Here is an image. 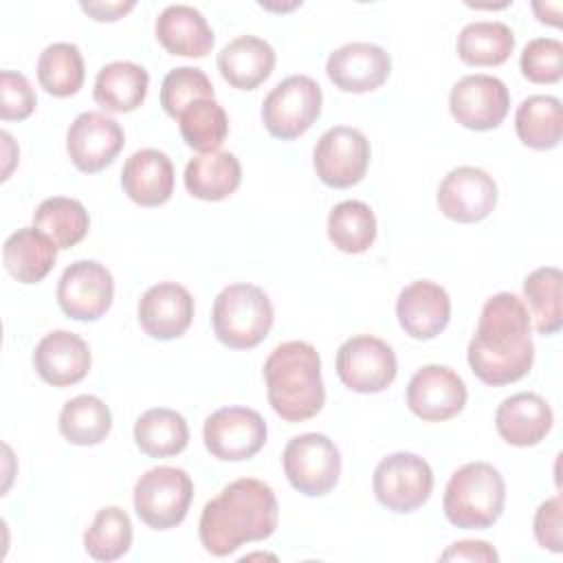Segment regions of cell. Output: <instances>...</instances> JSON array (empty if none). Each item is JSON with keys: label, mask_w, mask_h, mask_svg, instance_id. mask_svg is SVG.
<instances>
[{"label": "cell", "mask_w": 563, "mask_h": 563, "mask_svg": "<svg viewBox=\"0 0 563 563\" xmlns=\"http://www.w3.org/2000/svg\"><path fill=\"white\" fill-rule=\"evenodd\" d=\"M264 380L273 411L286 422L314 418L325 402L321 356L306 341L279 343L264 363Z\"/></svg>", "instance_id": "3"}, {"label": "cell", "mask_w": 563, "mask_h": 563, "mask_svg": "<svg viewBox=\"0 0 563 563\" xmlns=\"http://www.w3.org/2000/svg\"><path fill=\"white\" fill-rule=\"evenodd\" d=\"M37 97L22 73H0V117L4 121H24L35 110Z\"/></svg>", "instance_id": "41"}, {"label": "cell", "mask_w": 563, "mask_h": 563, "mask_svg": "<svg viewBox=\"0 0 563 563\" xmlns=\"http://www.w3.org/2000/svg\"><path fill=\"white\" fill-rule=\"evenodd\" d=\"M455 48L464 64L499 66L515 51V33L504 22H471L460 31Z\"/></svg>", "instance_id": "31"}, {"label": "cell", "mask_w": 563, "mask_h": 563, "mask_svg": "<svg viewBox=\"0 0 563 563\" xmlns=\"http://www.w3.org/2000/svg\"><path fill=\"white\" fill-rule=\"evenodd\" d=\"M207 451L222 462H242L266 444V422L249 407H222L202 427Z\"/></svg>", "instance_id": "12"}, {"label": "cell", "mask_w": 563, "mask_h": 563, "mask_svg": "<svg viewBox=\"0 0 563 563\" xmlns=\"http://www.w3.org/2000/svg\"><path fill=\"white\" fill-rule=\"evenodd\" d=\"M398 372L394 350L378 336L356 334L341 343L336 352V374L341 383L358 394L387 389Z\"/></svg>", "instance_id": "10"}, {"label": "cell", "mask_w": 563, "mask_h": 563, "mask_svg": "<svg viewBox=\"0 0 563 563\" xmlns=\"http://www.w3.org/2000/svg\"><path fill=\"white\" fill-rule=\"evenodd\" d=\"M275 68L273 46L255 35H240L218 53L222 79L238 90H255Z\"/></svg>", "instance_id": "25"}, {"label": "cell", "mask_w": 563, "mask_h": 563, "mask_svg": "<svg viewBox=\"0 0 563 563\" xmlns=\"http://www.w3.org/2000/svg\"><path fill=\"white\" fill-rule=\"evenodd\" d=\"M321 86L308 75L282 79L262 103V121L275 139L292 141L306 134L321 114Z\"/></svg>", "instance_id": "7"}, {"label": "cell", "mask_w": 563, "mask_h": 563, "mask_svg": "<svg viewBox=\"0 0 563 563\" xmlns=\"http://www.w3.org/2000/svg\"><path fill=\"white\" fill-rule=\"evenodd\" d=\"M497 205L495 178L473 165H460L451 169L438 187L440 211L462 224L482 222L493 213Z\"/></svg>", "instance_id": "15"}, {"label": "cell", "mask_w": 563, "mask_h": 563, "mask_svg": "<svg viewBox=\"0 0 563 563\" xmlns=\"http://www.w3.org/2000/svg\"><path fill=\"white\" fill-rule=\"evenodd\" d=\"M312 165L319 180L334 189H345L363 180L369 165L367 136L350 125L325 130L312 152Z\"/></svg>", "instance_id": "11"}, {"label": "cell", "mask_w": 563, "mask_h": 563, "mask_svg": "<svg viewBox=\"0 0 563 563\" xmlns=\"http://www.w3.org/2000/svg\"><path fill=\"white\" fill-rule=\"evenodd\" d=\"M563 279L556 266L534 268L523 279L526 308L539 334H554L563 325Z\"/></svg>", "instance_id": "32"}, {"label": "cell", "mask_w": 563, "mask_h": 563, "mask_svg": "<svg viewBox=\"0 0 563 563\" xmlns=\"http://www.w3.org/2000/svg\"><path fill=\"white\" fill-rule=\"evenodd\" d=\"M136 446L150 457H169L185 451L189 442L187 420L167 407H154L134 422Z\"/></svg>", "instance_id": "30"}, {"label": "cell", "mask_w": 563, "mask_h": 563, "mask_svg": "<svg viewBox=\"0 0 563 563\" xmlns=\"http://www.w3.org/2000/svg\"><path fill=\"white\" fill-rule=\"evenodd\" d=\"M88 343L68 330H53L40 339L33 352L37 376L53 387H70L86 378L90 369Z\"/></svg>", "instance_id": "21"}, {"label": "cell", "mask_w": 563, "mask_h": 563, "mask_svg": "<svg viewBox=\"0 0 563 563\" xmlns=\"http://www.w3.org/2000/svg\"><path fill=\"white\" fill-rule=\"evenodd\" d=\"M112 429V413L108 405L92 394L70 398L59 411L62 435L77 446L99 444Z\"/></svg>", "instance_id": "33"}, {"label": "cell", "mask_w": 563, "mask_h": 563, "mask_svg": "<svg viewBox=\"0 0 563 563\" xmlns=\"http://www.w3.org/2000/svg\"><path fill=\"white\" fill-rule=\"evenodd\" d=\"M466 398L468 391L462 376L446 365H424L407 385V407L427 422H442L457 416Z\"/></svg>", "instance_id": "17"}, {"label": "cell", "mask_w": 563, "mask_h": 563, "mask_svg": "<svg viewBox=\"0 0 563 563\" xmlns=\"http://www.w3.org/2000/svg\"><path fill=\"white\" fill-rule=\"evenodd\" d=\"M33 227L48 235L57 249H70L86 238L90 218L79 200L53 196L42 200L35 209Z\"/></svg>", "instance_id": "34"}, {"label": "cell", "mask_w": 563, "mask_h": 563, "mask_svg": "<svg viewBox=\"0 0 563 563\" xmlns=\"http://www.w3.org/2000/svg\"><path fill=\"white\" fill-rule=\"evenodd\" d=\"M178 128L185 143L205 154L216 152L229 132V119L224 108L216 99H196L178 117Z\"/></svg>", "instance_id": "37"}, {"label": "cell", "mask_w": 563, "mask_h": 563, "mask_svg": "<svg viewBox=\"0 0 563 563\" xmlns=\"http://www.w3.org/2000/svg\"><path fill=\"white\" fill-rule=\"evenodd\" d=\"M563 44L556 37H534L523 46L519 66L532 84H556L563 77Z\"/></svg>", "instance_id": "40"}, {"label": "cell", "mask_w": 563, "mask_h": 563, "mask_svg": "<svg viewBox=\"0 0 563 563\" xmlns=\"http://www.w3.org/2000/svg\"><path fill=\"white\" fill-rule=\"evenodd\" d=\"M515 130L523 145L532 150H552L563 134V108L552 95H532L523 99L515 114Z\"/></svg>", "instance_id": "29"}, {"label": "cell", "mask_w": 563, "mask_h": 563, "mask_svg": "<svg viewBox=\"0 0 563 563\" xmlns=\"http://www.w3.org/2000/svg\"><path fill=\"white\" fill-rule=\"evenodd\" d=\"M442 561H488L495 563L499 556L495 548L486 541H457L449 545L442 554Z\"/></svg>", "instance_id": "43"}, {"label": "cell", "mask_w": 563, "mask_h": 563, "mask_svg": "<svg viewBox=\"0 0 563 563\" xmlns=\"http://www.w3.org/2000/svg\"><path fill=\"white\" fill-rule=\"evenodd\" d=\"M134 0H128V2H81L79 7L92 15V20L97 22H114L119 20L121 15H125L128 11L134 9Z\"/></svg>", "instance_id": "44"}, {"label": "cell", "mask_w": 563, "mask_h": 563, "mask_svg": "<svg viewBox=\"0 0 563 563\" xmlns=\"http://www.w3.org/2000/svg\"><path fill=\"white\" fill-rule=\"evenodd\" d=\"M330 242L350 255L365 253L376 240V216L361 200H343L328 216Z\"/></svg>", "instance_id": "35"}, {"label": "cell", "mask_w": 563, "mask_h": 563, "mask_svg": "<svg viewBox=\"0 0 563 563\" xmlns=\"http://www.w3.org/2000/svg\"><path fill=\"white\" fill-rule=\"evenodd\" d=\"M532 9H534V13L539 15V22H541V20H543V15L548 13L545 4H541V2H534V4H532ZM545 24H552V26H559V24H561V20H559V4H554V7H552V15H550V18H545Z\"/></svg>", "instance_id": "45"}, {"label": "cell", "mask_w": 563, "mask_h": 563, "mask_svg": "<svg viewBox=\"0 0 563 563\" xmlns=\"http://www.w3.org/2000/svg\"><path fill=\"white\" fill-rule=\"evenodd\" d=\"M125 134L117 119L88 110L81 112L66 132V152L73 165L86 174L101 172L123 150Z\"/></svg>", "instance_id": "16"}, {"label": "cell", "mask_w": 563, "mask_h": 563, "mask_svg": "<svg viewBox=\"0 0 563 563\" xmlns=\"http://www.w3.org/2000/svg\"><path fill=\"white\" fill-rule=\"evenodd\" d=\"M282 464L290 486L308 497L328 495L341 475V453L323 433H301L288 440Z\"/></svg>", "instance_id": "8"}, {"label": "cell", "mask_w": 563, "mask_h": 563, "mask_svg": "<svg viewBox=\"0 0 563 563\" xmlns=\"http://www.w3.org/2000/svg\"><path fill=\"white\" fill-rule=\"evenodd\" d=\"M154 33L167 53L183 57H205L216 42L207 18L189 4L165 7L156 18Z\"/></svg>", "instance_id": "24"}, {"label": "cell", "mask_w": 563, "mask_h": 563, "mask_svg": "<svg viewBox=\"0 0 563 563\" xmlns=\"http://www.w3.org/2000/svg\"><path fill=\"white\" fill-rule=\"evenodd\" d=\"M242 183V167L235 154L227 150L196 154L185 167V187L200 200H224Z\"/></svg>", "instance_id": "27"}, {"label": "cell", "mask_w": 563, "mask_h": 563, "mask_svg": "<svg viewBox=\"0 0 563 563\" xmlns=\"http://www.w3.org/2000/svg\"><path fill=\"white\" fill-rule=\"evenodd\" d=\"M532 319L523 299L497 292L486 299L466 358L473 374L493 387L517 383L534 361Z\"/></svg>", "instance_id": "1"}, {"label": "cell", "mask_w": 563, "mask_h": 563, "mask_svg": "<svg viewBox=\"0 0 563 563\" xmlns=\"http://www.w3.org/2000/svg\"><path fill=\"white\" fill-rule=\"evenodd\" d=\"M534 539L543 550L561 552V497L545 499L534 512Z\"/></svg>", "instance_id": "42"}, {"label": "cell", "mask_w": 563, "mask_h": 563, "mask_svg": "<svg viewBox=\"0 0 563 563\" xmlns=\"http://www.w3.org/2000/svg\"><path fill=\"white\" fill-rule=\"evenodd\" d=\"M194 499L191 477L178 466H154L134 484V510L152 530H169L185 521Z\"/></svg>", "instance_id": "6"}, {"label": "cell", "mask_w": 563, "mask_h": 563, "mask_svg": "<svg viewBox=\"0 0 563 563\" xmlns=\"http://www.w3.org/2000/svg\"><path fill=\"white\" fill-rule=\"evenodd\" d=\"M84 57L70 42L48 44L37 59V81L53 97H70L84 86Z\"/></svg>", "instance_id": "36"}, {"label": "cell", "mask_w": 563, "mask_h": 563, "mask_svg": "<svg viewBox=\"0 0 563 563\" xmlns=\"http://www.w3.org/2000/svg\"><path fill=\"white\" fill-rule=\"evenodd\" d=\"M121 185L128 198L136 205L158 207L174 194V165L161 150H139L125 161Z\"/></svg>", "instance_id": "23"}, {"label": "cell", "mask_w": 563, "mask_h": 563, "mask_svg": "<svg viewBox=\"0 0 563 563\" xmlns=\"http://www.w3.org/2000/svg\"><path fill=\"white\" fill-rule=\"evenodd\" d=\"M147 86L150 75L141 64L110 62L97 73L92 97L106 112H132L143 103Z\"/></svg>", "instance_id": "28"}, {"label": "cell", "mask_w": 563, "mask_h": 563, "mask_svg": "<svg viewBox=\"0 0 563 563\" xmlns=\"http://www.w3.org/2000/svg\"><path fill=\"white\" fill-rule=\"evenodd\" d=\"M510 108V95L501 79L493 75H466L453 84L449 110L453 119L475 132L497 128Z\"/></svg>", "instance_id": "14"}, {"label": "cell", "mask_w": 563, "mask_h": 563, "mask_svg": "<svg viewBox=\"0 0 563 563\" xmlns=\"http://www.w3.org/2000/svg\"><path fill=\"white\" fill-rule=\"evenodd\" d=\"M277 519L273 488L262 479L240 477L205 504L198 521L200 543L213 556H229L249 541L268 539Z\"/></svg>", "instance_id": "2"}, {"label": "cell", "mask_w": 563, "mask_h": 563, "mask_svg": "<svg viewBox=\"0 0 563 563\" xmlns=\"http://www.w3.org/2000/svg\"><path fill=\"white\" fill-rule=\"evenodd\" d=\"M196 99H213V84L200 68L178 66L165 75L161 106L169 117L176 119Z\"/></svg>", "instance_id": "39"}, {"label": "cell", "mask_w": 563, "mask_h": 563, "mask_svg": "<svg viewBox=\"0 0 563 563\" xmlns=\"http://www.w3.org/2000/svg\"><path fill=\"white\" fill-rule=\"evenodd\" d=\"M396 317L411 339H435L451 319L449 292L431 279H416L400 290L396 299Z\"/></svg>", "instance_id": "20"}, {"label": "cell", "mask_w": 563, "mask_h": 563, "mask_svg": "<svg viewBox=\"0 0 563 563\" xmlns=\"http://www.w3.org/2000/svg\"><path fill=\"white\" fill-rule=\"evenodd\" d=\"M504 501L506 484L501 473L488 462H468L451 475L442 508L453 526L486 530L501 517Z\"/></svg>", "instance_id": "4"}, {"label": "cell", "mask_w": 563, "mask_h": 563, "mask_svg": "<svg viewBox=\"0 0 563 563\" xmlns=\"http://www.w3.org/2000/svg\"><path fill=\"white\" fill-rule=\"evenodd\" d=\"M194 319V297L176 282H158L139 299V323L152 339L172 341L187 332Z\"/></svg>", "instance_id": "19"}, {"label": "cell", "mask_w": 563, "mask_h": 563, "mask_svg": "<svg viewBox=\"0 0 563 563\" xmlns=\"http://www.w3.org/2000/svg\"><path fill=\"white\" fill-rule=\"evenodd\" d=\"M273 321V303L255 284H229L213 301V332L218 341L231 350H251L260 345L271 332Z\"/></svg>", "instance_id": "5"}, {"label": "cell", "mask_w": 563, "mask_h": 563, "mask_svg": "<svg viewBox=\"0 0 563 563\" xmlns=\"http://www.w3.org/2000/svg\"><path fill=\"white\" fill-rule=\"evenodd\" d=\"M114 297L110 271L95 260H77L57 282V303L70 319L95 321L108 312Z\"/></svg>", "instance_id": "13"}, {"label": "cell", "mask_w": 563, "mask_h": 563, "mask_svg": "<svg viewBox=\"0 0 563 563\" xmlns=\"http://www.w3.org/2000/svg\"><path fill=\"white\" fill-rule=\"evenodd\" d=\"M132 545V521L119 506L101 508L84 532V548L95 561H117Z\"/></svg>", "instance_id": "38"}, {"label": "cell", "mask_w": 563, "mask_h": 563, "mask_svg": "<svg viewBox=\"0 0 563 563\" xmlns=\"http://www.w3.org/2000/svg\"><path fill=\"white\" fill-rule=\"evenodd\" d=\"M325 73L339 90L369 92L387 81L391 59L389 53L378 44L350 42L330 53Z\"/></svg>", "instance_id": "18"}, {"label": "cell", "mask_w": 563, "mask_h": 563, "mask_svg": "<svg viewBox=\"0 0 563 563\" xmlns=\"http://www.w3.org/2000/svg\"><path fill=\"white\" fill-rule=\"evenodd\" d=\"M57 246L35 227H22L4 240L2 262L7 273L22 284L42 282L57 260Z\"/></svg>", "instance_id": "26"}, {"label": "cell", "mask_w": 563, "mask_h": 563, "mask_svg": "<svg viewBox=\"0 0 563 563\" xmlns=\"http://www.w3.org/2000/svg\"><path fill=\"white\" fill-rule=\"evenodd\" d=\"M552 407L534 391H519L504 398L495 411V427L501 440L512 446H534L552 429Z\"/></svg>", "instance_id": "22"}, {"label": "cell", "mask_w": 563, "mask_h": 563, "mask_svg": "<svg viewBox=\"0 0 563 563\" xmlns=\"http://www.w3.org/2000/svg\"><path fill=\"white\" fill-rule=\"evenodd\" d=\"M372 486L376 499L387 510L411 512L429 499L433 490V471L424 457L398 451L378 462Z\"/></svg>", "instance_id": "9"}]
</instances>
